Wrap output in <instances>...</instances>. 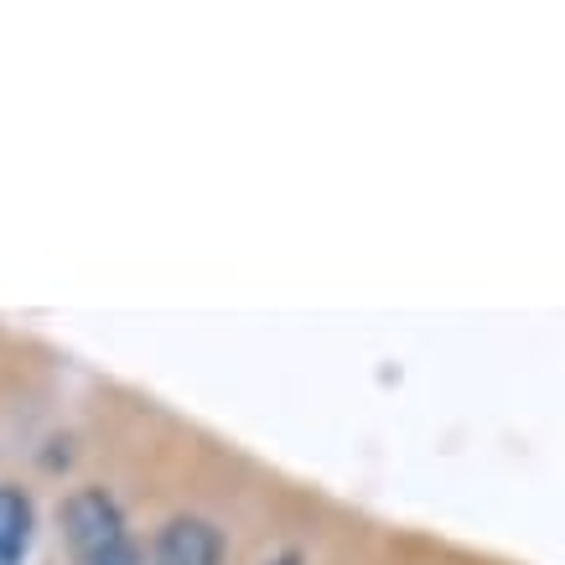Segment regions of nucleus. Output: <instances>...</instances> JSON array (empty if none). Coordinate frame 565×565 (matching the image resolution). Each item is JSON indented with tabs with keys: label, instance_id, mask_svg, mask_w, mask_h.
<instances>
[{
	"label": "nucleus",
	"instance_id": "obj_1",
	"mask_svg": "<svg viewBox=\"0 0 565 565\" xmlns=\"http://www.w3.org/2000/svg\"><path fill=\"white\" fill-rule=\"evenodd\" d=\"M63 540L78 561H99L104 550H115L125 540V514L120 503L104 493V488H78V493L63 503Z\"/></svg>",
	"mask_w": 565,
	"mask_h": 565
},
{
	"label": "nucleus",
	"instance_id": "obj_2",
	"mask_svg": "<svg viewBox=\"0 0 565 565\" xmlns=\"http://www.w3.org/2000/svg\"><path fill=\"white\" fill-rule=\"evenodd\" d=\"M151 565H223V534L207 519H172L156 534Z\"/></svg>",
	"mask_w": 565,
	"mask_h": 565
},
{
	"label": "nucleus",
	"instance_id": "obj_3",
	"mask_svg": "<svg viewBox=\"0 0 565 565\" xmlns=\"http://www.w3.org/2000/svg\"><path fill=\"white\" fill-rule=\"evenodd\" d=\"M26 540H32V498L0 482V565H17Z\"/></svg>",
	"mask_w": 565,
	"mask_h": 565
},
{
	"label": "nucleus",
	"instance_id": "obj_4",
	"mask_svg": "<svg viewBox=\"0 0 565 565\" xmlns=\"http://www.w3.org/2000/svg\"><path fill=\"white\" fill-rule=\"evenodd\" d=\"M88 565H140V550L130 545V540H120L115 550H104L99 561H88Z\"/></svg>",
	"mask_w": 565,
	"mask_h": 565
},
{
	"label": "nucleus",
	"instance_id": "obj_5",
	"mask_svg": "<svg viewBox=\"0 0 565 565\" xmlns=\"http://www.w3.org/2000/svg\"><path fill=\"white\" fill-rule=\"evenodd\" d=\"M275 565H301V561H296V555H286V561H275Z\"/></svg>",
	"mask_w": 565,
	"mask_h": 565
}]
</instances>
